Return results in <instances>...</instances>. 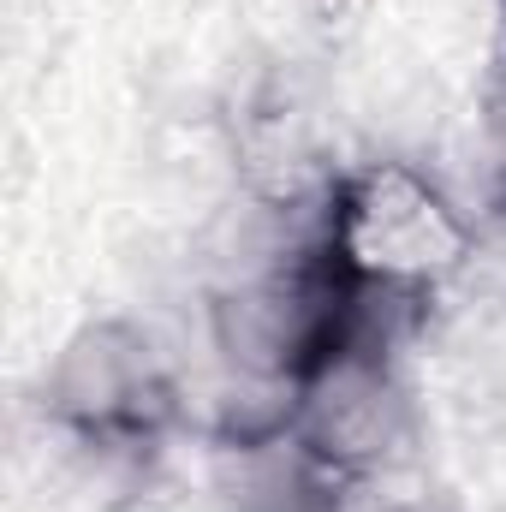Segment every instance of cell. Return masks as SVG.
I'll return each instance as SVG.
<instances>
[{
	"label": "cell",
	"instance_id": "5",
	"mask_svg": "<svg viewBox=\"0 0 506 512\" xmlns=\"http://www.w3.org/2000/svg\"><path fill=\"white\" fill-rule=\"evenodd\" d=\"M322 6H328V12H346V6H358V0H322Z\"/></svg>",
	"mask_w": 506,
	"mask_h": 512
},
{
	"label": "cell",
	"instance_id": "2",
	"mask_svg": "<svg viewBox=\"0 0 506 512\" xmlns=\"http://www.w3.org/2000/svg\"><path fill=\"white\" fill-rule=\"evenodd\" d=\"M298 435L346 477L387 465L411 441V393L393 358L334 352L298 382Z\"/></svg>",
	"mask_w": 506,
	"mask_h": 512
},
{
	"label": "cell",
	"instance_id": "4",
	"mask_svg": "<svg viewBox=\"0 0 506 512\" xmlns=\"http://www.w3.org/2000/svg\"><path fill=\"white\" fill-rule=\"evenodd\" d=\"M346 471H334L298 429L233 447L227 495L239 512H340L346 501Z\"/></svg>",
	"mask_w": 506,
	"mask_h": 512
},
{
	"label": "cell",
	"instance_id": "1",
	"mask_svg": "<svg viewBox=\"0 0 506 512\" xmlns=\"http://www.w3.org/2000/svg\"><path fill=\"white\" fill-rule=\"evenodd\" d=\"M334 245L370 280L429 292V280L459 262L465 227L417 173L381 167L370 179L334 191Z\"/></svg>",
	"mask_w": 506,
	"mask_h": 512
},
{
	"label": "cell",
	"instance_id": "3",
	"mask_svg": "<svg viewBox=\"0 0 506 512\" xmlns=\"http://www.w3.org/2000/svg\"><path fill=\"white\" fill-rule=\"evenodd\" d=\"M167 399L155 346L126 322H96L66 340L48 376V405L84 435H137Z\"/></svg>",
	"mask_w": 506,
	"mask_h": 512
},
{
	"label": "cell",
	"instance_id": "6",
	"mask_svg": "<svg viewBox=\"0 0 506 512\" xmlns=\"http://www.w3.org/2000/svg\"><path fill=\"white\" fill-rule=\"evenodd\" d=\"M501 30H506V0H501Z\"/></svg>",
	"mask_w": 506,
	"mask_h": 512
}]
</instances>
